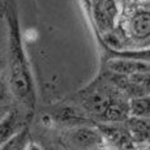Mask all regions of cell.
I'll return each instance as SVG.
<instances>
[{
  "label": "cell",
  "mask_w": 150,
  "mask_h": 150,
  "mask_svg": "<svg viewBox=\"0 0 150 150\" xmlns=\"http://www.w3.org/2000/svg\"><path fill=\"white\" fill-rule=\"evenodd\" d=\"M68 138L69 142L80 150H91L102 144V134L96 129L86 127L72 129L68 133Z\"/></svg>",
  "instance_id": "cell-1"
},
{
  "label": "cell",
  "mask_w": 150,
  "mask_h": 150,
  "mask_svg": "<svg viewBox=\"0 0 150 150\" xmlns=\"http://www.w3.org/2000/svg\"><path fill=\"white\" fill-rule=\"evenodd\" d=\"M108 69L112 73L123 74V76H131L134 73H149L148 63H142L140 60L132 59H115L108 63Z\"/></svg>",
  "instance_id": "cell-2"
},
{
  "label": "cell",
  "mask_w": 150,
  "mask_h": 150,
  "mask_svg": "<svg viewBox=\"0 0 150 150\" xmlns=\"http://www.w3.org/2000/svg\"><path fill=\"white\" fill-rule=\"evenodd\" d=\"M111 102L112 98L102 90L90 91L89 94H86L85 99H83V103H85V106L88 107L89 111H91L93 114L97 115H102Z\"/></svg>",
  "instance_id": "cell-3"
},
{
  "label": "cell",
  "mask_w": 150,
  "mask_h": 150,
  "mask_svg": "<svg viewBox=\"0 0 150 150\" xmlns=\"http://www.w3.org/2000/svg\"><path fill=\"white\" fill-rule=\"evenodd\" d=\"M17 125H18V117L17 112H8L0 119V146L7 144L11 138L17 133Z\"/></svg>",
  "instance_id": "cell-4"
},
{
  "label": "cell",
  "mask_w": 150,
  "mask_h": 150,
  "mask_svg": "<svg viewBox=\"0 0 150 150\" xmlns=\"http://www.w3.org/2000/svg\"><path fill=\"white\" fill-rule=\"evenodd\" d=\"M129 114L128 105L120 102V100H114L110 103V106L106 108V111L103 112V117L108 122H122L124 120Z\"/></svg>",
  "instance_id": "cell-5"
},
{
  "label": "cell",
  "mask_w": 150,
  "mask_h": 150,
  "mask_svg": "<svg viewBox=\"0 0 150 150\" xmlns=\"http://www.w3.org/2000/svg\"><path fill=\"white\" fill-rule=\"evenodd\" d=\"M132 33L138 38L148 37L150 33V18L148 13H140L133 17L131 22Z\"/></svg>",
  "instance_id": "cell-6"
},
{
  "label": "cell",
  "mask_w": 150,
  "mask_h": 150,
  "mask_svg": "<svg viewBox=\"0 0 150 150\" xmlns=\"http://www.w3.org/2000/svg\"><path fill=\"white\" fill-rule=\"evenodd\" d=\"M129 112L133 117H148L150 114L149 98L146 96L134 97L128 105Z\"/></svg>",
  "instance_id": "cell-7"
},
{
  "label": "cell",
  "mask_w": 150,
  "mask_h": 150,
  "mask_svg": "<svg viewBox=\"0 0 150 150\" xmlns=\"http://www.w3.org/2000/svg\"><path fill=\"white\" fill-rule=\"evenodd\" d=\"M4 145H5V148L3 150H26V146H28L26 136H25V133L14 136L7 144H4Z\"/></svg>",
  "instance_id": "cell-8"
},
{
  "label": "cell",
  "mask_w": 150,
  "mask_h": 150,
  "mask_svg": "<svg viewBox=\"0 0 150 150\" xmlns=\"http://www.w3.org/2000/svg\"><path fill=\"white\" fill-rule=\"evenodd\" d=\"M96 18H97L98 25H99V26L102 28V29H106V28L110 26V18L107 17V14L105 13V11L97 9V12H96Z\"/></svg>",
  "instance_id": "cell-9"
},
{
  "label": "cell",
  "mask_w": 150,
  "mask_h": 150,
  "mask_svg": "<svg viewBox=\"0 0 150 150\" xmlns=\"http://www.w3.org/2000/svg\"><path fill=\"white\" fill-rule=\"evenodd\" d=\"M105 13L107 14V17L110 20L111 18H114L115 17V14L117 13V8H116V4H115V1L114 0H106V3H105Z\"/></svg>",
  "instance_id": "cell-10"
},
{
  "label": "cell",
  "mask_w": 150,
  "mask_h": 150,
  "mask_svg": "<svg viewBox=\"0 0 150 150\" xmlns=\"http://www.w3.org/2000/svg\"><path fill=\"white\" fill-rule=\"evenodd\" d=\"M5 100H7V89H5V85L0 81V105L4 106Z\"/></svg>",
  "instance_id": "cell-11"
},
{
  "label": "cell",
  "mask_w": 150,
  "mask_h": 150,
  "mask_svg": "<svg viewBox=\"0 0 150 150\" xmlns=\"http://www.w3.org/2000/svg\"><path fill=\"white\" fill-rule=\"evenodd\" d=\"M5 114H7V110H5L4 106H1V105H0V119H1V117L4 116Z\"/></svg>",
  "instance_id": "cell-12"
},
{
  "label": "cell",
  "mask_w": 150,
  "mask_h": 150,
  "mask_svg": "<svg viewBox=\"0 0 150 150\" xmlns=\"http://www.w3.org/2000/svg\"><path fill=\"white\" fill-rule=\"evenodd\" d=\"M30 150H39V149H38V148H35V146H31Z\"/></svg>",
  "instance_id": "cell-13"
},
{
  "label": "cell",
  "mask_w": 150,
  "mask_h": 150,
  "mask_svg": "<svg viewBox=\"0 0 150 150\" xmlns=\"http://www.w3.org/2000/svg\"><path fill=\"white\" fill-rule=\"evenodd\" d=\"M0 57H1V52H0Z\"/></svg>",
  "instance_id": "cell-14"
}]
</instances>
